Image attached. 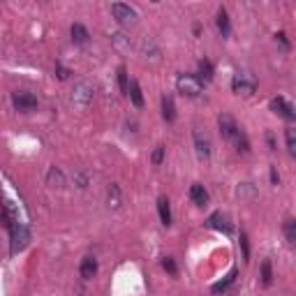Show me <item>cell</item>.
<instances>
[{
	"instance_id": "cell-1",
	"label": "cell",
	"mask_w": 296,
	"mask_h": 296,
	"mask_svg": "<svg viewBox=\"0 0 296 296\" xmlns=\"http://www.w3.org/2000/svg\"><path fill=\"white\" fill-rule=\"evenodd\" d=\"M217 125H220V134H222V137L229 139V141H234L236 146H238V151H243V153L250 151L248 139H245V134L238 130L236 120L231 118L229 114H220V116H217Z\"/></svg>"
},
{
	"instance_id": "cell-2",
	"label": "cell",
	"mask_w": 296,
	"mask_h": 296,
	"mask_svg": "<svg viewBox=\"0 0 296 296\" xmlns=\"http://www.w3.org/2000/svg\"><path fill=\"white\" fill-rule=\"evenodd\" d=\"M231 90H234L236 95H252V92L257 90V79H254V74L236 72L234 79H231Z\"/></svg>"
},
{
	"instance_id": "cell-3",
	"label": "cell",
	"mask_w": 296,
	"mask_h": 296,
	"mask_svg": "<svg viewBox=\"0 0 296 296\" xmlns=\"http://www.w3.org/2000/svg\"><path fill=\"white\" fill-rule=\"evenodd\" d=\"M176 88H178V92H183V95H188V97H199L203 92V83L199 81V77H194V74H178Z\"/></svg>"
},
{
	"instance_id": "cell-4",
	"label": "cell",
	"mask_w": 296,
	"mask_h": 296,
	"mask_svg": "<svg viewBox=\"0 0 296 296\" xmlns=\"http://www.w3.org/2000/svg\"><path fill=\"white\" fill-rule=\"evenodd\" d=\"M7 229H9V234H12V254L21 252V250L28 245V240H30V231H28V227L16 220L14 225H9Z\"/></svg>"
},
{
	"instance_id": "cell-5",
	"label": "cell",
	"mask_w": 296,
	"mask_h": 296,
	"mask_svg": "<svg viewBox=\"0 0 296 296\" xmlns=\"http://www.w3.org/2000/svg\"><path fill=\"white\" fill-rule=\"evenodd\" d=\"M92 102V86L88 81H79L74 83V90H72V104L79 106V109H86L88 104Z\"/></svg>"
},
{
	"instance_id": "cell-6",
	"label": "cell",
	"mask_w": 296,
	"mask_h": 296,
	"mask_svg": "<svg viewBox=\"0 0 296 296\" xmlns=\"http://www.w3.org/2000/svg\"><path fill=\"white\" fill-rule=\"evenodd\" d=\"M111 14H114V18L118 23H123V26H130V23L137 21V12H134L130 5H125V3H114V5H111Z\"/></svg>"
},
{
	"instance_id": "cell-7",
	"label": "cell",
	"mask_w": 296,
	"mask_h": 296,
	"mask_svg": "<svg viewBox=\"0 0 296 296\" xmlns=\"http://www.w3.org/2000/svg\"><path fill=\"white\" fill-rule=\"evenodd\" d=\"M12 104L16 111H23V114H28V111L37 109V97L30 95V92H14L12 95Z\"/></svg>"
},
{
	"instance_id": "cell-8",
	"label": "cell",
	"mask_w": 296,
	"mask_h": 296,
	"mask_svg": "<svg viewBox=\"0 0 296 296\" xmlns=\"http://www.w3.org/2000/svg\"><path fill=\"white\" fill-rule=\"evenodd\" d=\"M271 109L275 111V114H280L282 118H287V120H294L296 118L294 106H291L285 97H273V100H271Z\"/></svg>"
},
{
	"instance_id": "cell-9",
	"label": "cell",
	"mask_w": 296,
	"mask_h": 296,
	"mask_svg": "<svg viewBox=\"0 0 296 296\" xmlns=\"http://www.w3.org/2000/svg\"><path fill=\"white\" fill-rule=\"evenodd\" d=\"M192 139H194V151H197V155L201 157V160L211 157V141H208V139L203 137L201 132H199V130H194Z\"/></svg>"
},
{
	"instance_id": "cell-10",
	"label": "cell",
	"mask_w": 296,
	"mask_h": 296,
	"mask_svg": "<svg viewBox=\"0 0 296 296\" xmlns=\"http://www.w3.org/2000/svg\"><path fill=\"white\" fill-rule=\"evenodd\" d=\"M206 225L211 227V229H217V231H225V234H229L231 231V225H229V217L225 215V213H213L211 217L206 220Z\"/></svg>"
},
{
	"instance_id": "cell-11",
	"label": "cell",
	"mask_w": 296,
	"mask_h": 296,
	"mask_svg": "<svg viewBox=\"0 0 296 296\" xmlns=\"http://www.w3.org/2000/svg\"><path fill=\"white\" fill-rule=\"evenodd\" d=\"M79 273H81L83 280H90V278L97 273V259L95 257H83L81 266H79Z\"/></svg>"
},
{
	"instance_id": "cell-12",
	"label": "cell",
	"mask_w": 296,
	"mask_h": 296,
	"mask_svg": "<svg viewBox=\"0 0 296 296\" xmlns=\"http://www.w3.org/2000/svg\"><path fill=\"white\" fill-rule=\"evenodd\" d=\"M190 199H192L197 206H206V203H208V192H206V188H203V185H199V183H194L192 188H190Z\"/></svg>"
},
{
	"instance_id": "cell-13",
	"label": "cell",
	"mask_w": 296,
	"mask_h": 296,
	"mask_svg": "<svg viewBox=\"0 0 296 296\" xmlns=\"http://www.w3.org/2000/svg\"><path fill=\"white\" fill-rule=\"evenodd\" d=\"M157 213H160V222L164 227L171 225V206H169V199L166 197H160L157 199Z\"/></svg>"
},
{
	"instance_id": "cell-14",
	"label": "cell",
	"mask_w": 296,
	"mask_h": 296,
	"mask_svg": "<svg viewBox=\"0 0 296 296\" xmlns=\"http://www.w3.org/2000/svg\"><path fill=\"white\" fill-rule=\"evenodd\" d=\"M46 183H49L51 188H65V174L58 166H51L49 174H46Z\"/></svg>"
},
{
	"instance_id": "cell-15",
	"label": "cell",
	"mask_w": 296,
	"mask_h": 296,
	"mask_svg": "<svg viewBox=\"0 0 296 296\" xmlns=\"http://www.w3.org/2000/svg\"><path fill=\"white\" fill-rule=\"evenodd\" d=\"M162 118H164L166 123H174V118H176V106L169 95L162 97Z\"/></svg>"
},
{
	"instance_id": "cell-16",
	"label": "cell",
	"mask_w": 296,
	"mask_h": 296,
	"mask_svg": "<svg viewBox=\"0 0 296 296\" xmlns=\"http://www.w3.org/2000/svg\"><path fill=\"white\" fill-rule=\"evenodd\" d=\"M88 37H90V35H88L86 28H83L81 23H74V26H72V40L77 42V44H86Z\"/></svg>"
},
{
	"instance_id": "cell-17",
	"label": "cell",
	"mask_w": 296,
	"mask_h": 296,
	"mask_svg": "<svg viewBox=\"0 0 296 296\" xmlns=\"http://www.w3.org/2000/svg\"><path fill=\"white\" fill-rule=\"evenodd\" d=\"M282 229H285L287 243L294 245V243H296V220H294V217H287V220H285V227H282Z\"/></svg>"
},
{
	"instance_id": "cell-18",
	"label": "cell",
	"mask_w": 296,
	"mask_h": 296,
	"mask_svg": "<svg viewBox=\"0 0 296 296\" xmlns=\"http://www.w3.org/2000/svg\"><path fill=\"white\" fill-rule=\"evenodd\" d=\"M127 95L132 97L134 106H143V95H141V88H139L137 81H130V88H127Z\"/></svg>"
},
{
	"instance_id": "cell-19",
	"label": "cell",
	"mask_w": 296,
	"mask_h": 296,
	"mask_svg": "<svg viewBox=\"0 0 296 296\" xmlns=\"http://www.w3.org/2000/svg\"><path fill=\"white\" fill-rule=\"evenodd\" d=\"M234 280H236V268H231L229 275H227L225 280H220V282H215V285H213V294H220V291H225Z\"/></svg>"
},
{
	"instance_id": "cell-20",
	"label": "cell",
	"mask_w": 296,
	"mask_h": 296,
	"mask_svg": "<svg viewBox=\"0 0 296 296\" xmlns=\"http://www.w3.org/2000/svg\"><path fill=\"white\" fill-rule=\"evenodd\" d=\"M217 28H220L222 37L229 35V16H227L225 9H220V12H217Z\"/></svg>"
},
{
	"instance_id": "cell-21",
	"label": "cell",
	"mask_w": 296,
	"mask_h": 296,
	"mask_svg": "<svg viewBox=\"0 0 296 296\" xmlns=\"http://www.w3.org/2000/svg\"><path fill=\"white\" fill-rule=\"evenodd\" d=\"M199 74H201V77H199V81H211L213 79V65L208 63V60H199Z\"/></svg>"
},
{
	"instance_id": "cell-22",
	"label": "cell",
	"mask_w": 296,
	"mask_h": 296,
	"mask_svg": "<svg viewBox=\"0 0 296 296\" xmlns=\"http://www.w3.org/2000/svg\"><path fill=\"white\" fill-rule=\"evenodd\" d=\"M285 139H287V151H289V155H296V130L294 127L287 130Z\"/></svg>"
},
{
	"instance_id": "cell-23",
	"label": "cell",
	"mask_w": 296,
	"mask_h": 296,
	"mask_svg": "<svg viewBox=\"0 0 296 296\" xmlns=\"http://www.w3.org/2000/svg\"><path fill=\"white\" fill-rule=\"evenodd\" d=\"M118 86H120V92L127 95L130 83H127V69H125V65H120V67H118Z\"/></svg>"
},
{
	"instance_id": "cell-24",
	"label": "cell",
	"mask_w": 296,
	"mask_h": 296,
	"mask_svg": "<svg viewBox=\"0 0 296 296\" xmlns=\"http://www.w3.org/2000/svg\"><path fill=\"white\" fill-rule=\"evenodd\" d=\"M109 206H114V208L120 206V188L116 183H111V188H109Z\"/></svg>"
},
{
	"instance_id": "cell-25",
	"label": "cell",
	"mask_w": 296,
	"mask_h": 296,
	"mask_svg": "<svg viewBox=\"0 0 296 296\" xmlns=\"http://www.w3.org/2000/svg\"><path fill=\"white\" fill-rule=\"evenodd\" d=\"M262 282L264 285H271L273 282V273H271V262H268V259H264L262 262Z\"/></svg>"
},
{
	"instance_id": "cell-26",
	"label": "cell",
	"mask_w": 296,
	"mask_h": 296,
	"mask_svg": "<svg viewBox=\"0 0 296 296\" xmlns=\"http://www.w3.org/2000/svg\"><path fill=\"white\" fill-rule=\"evenodd\" d=\"M162 266H164V271H169L171 275H176V271H178V268H176V262L171 257H164L162 259Z\"/></svg>"
},
{
	"instance_id": "cell-27",
	"label": "cell",
	"mask_w": 296,
	"mask_h": 296,
	"mask_svg": "<svg viewBox=\"0 0 296 296\" xmlns=\"http://www.w3.org/2000/svg\"><path fill=\"white\" fill-rule=\"evenodd\" d=\"M111 40H114V44L118 46V49H127V42H125V35L116 32V35H111Z\"/></svg>"
},
{
	"instance_id": "cell-28",
	"label": "cell",
	"mask_w": 296,
	"mask_h": 296,
	"mask_svg": "<svg viewBox=\"0 0 296 296\" xmlns=\"http://www.w3.org/2000/svg\"><path fill=\"white\" fill-rule=\"evenodd\" d=\"M240 248H243V259L248 262L250 259V245H248V236L240 234Z\"/></svg>"
},
{
	"instance_id": "cell-29",
	"label": "cell",
	"mask_w": 296,
	"mask_h": 296,
	"mask_svg": "<svg viewBox=\"0 0 296 296\" xmlns=\"http://www.w3.org/2000/svg\"><path fill=\"white\" fill-rule=\"evenodd\" d=\"M162 157H164V146H157L155 153H153V162H155V164H160Z\"/></svg>"
},
{
	"instance_id": "cell-30",
	"label": "cell",
	"mask_w": 296,
	"mask_h": 296,
	"mask_svg": "<svg viewBox=\"0 0 296 296\" xmlns=\"http://www.w3.org/2000/svg\"><path fill=\"white\" fill-rule=\"evenodd\" d=\"M55 72H58V79H67L69 77V69H65L63 65H55Z\"/></svg>"
},
{
	"instance_id": "cell-31",
	"label": "cell",
	"mask_w": 296,
	"mask_h": 296,
	"mask_svg": "<svg viewBox=\"0 0 296 296\" xmlns=\"http://www.w3.org/2000/svg\"><path fill=\"white\" fill-rule=\"evenodd\" d=\"M275 37H278V42H280V44H282V46H285V49H287V51H289V42H287V35H285V32H278V35H275Z\"/></svg>"
},
{
	"instance_id": "cell-32",
	"label": "cell",
	"mask_w": 296,
	"mask_h": 296,
	"mask_svg": "<svg viewBox=\"0 0 296 296\" xmlns=\"http://www.w3.org/2000/svg\"><path fill=\"white\" fill-rule=\"evenodd\" d=\"M271 183H273V185H278V183H280V176H278L275 166H271Z\"/></svg>"
},
{
	"instance_id": "cell-33",
	"label": "cell",
	"mask_w": 296,
	"mask_h": 296,
	"mask_svg": "<svg viewBox=\"0 0 296 296\" xmlns=\"http://www.w3.org/2000/svg\"><path fill=\"white\" fill-rule=\"evenodd\" d=\"M268 139V146H271V151H275V139H273V134H266Z\"/></svg>"
}]
</instances>
